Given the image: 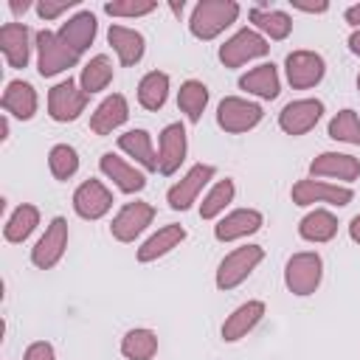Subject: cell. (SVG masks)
<instances>
[{
  "label": "cell",
  "mask_w": 360,
  "mask_h": 360,
  "mask_svg": "<svg viewBox=\"0 0 360 360\" xmlns=\"http://www.w3.org/2000/svg\"><path fill=\"white\" fill-rule=\"evenodd\" d=\"M155 219V205L152 202H143V200H135V202H124L118 208V214L112 217L110 222V233L115 242H135Z\"/></svg>",
  "instance_id": "obj_11"
},
{
  "label": "cell",
  "mask_w": 360,
  "mask_h": 360,
  "mask_svg": "<svg viewBox=\"0 0 360 360\" xmlns=\"http://www.w3.org/2000/svg\"><path fill=\"white\" fill-rule=\"evenodd\" d=\"M37 225H39V208L31 202H22L8 214L6 225H3V236H6V242L20 245L37 231Z\"/></svg>",
  "instance_id": "obj_30"
},
{
  "label": "cell",
  "mask_w": 360,
  "mask_h": 360,
  "mask_svg": "<svg viewBox=\"0 0 360 360\" xmlns=\"http://www.w3.org/2000/svg\"><path fill=\"white\" fill-rule=\"evenodd\" d=\"M169 98V73L163 70H149L143 73V79L138 82V104L143 110H160Z\"/></svg>",
  "instance_id": "obj_34"
},
{
  "label": "cell",
  "mask_w": 360,
  "mask_h": 360,
  "mask_svg": "<svg viewBox=\"0 0 360 360\" xmlns=\"http://www.w3.org/2000/svg\"><path fill=\"white\" fill-rule=\"evenodd\" d=\"M233 197H236V183H233L231 177L217 180V183L205 191V197H202V202H200V217H202V219H219V217L225 214V208L233 202Z\"/></svg>",
  "instance_id": "obj_35"
},
{
  "label": "cell",
  "mask_w": 360,
  "mask_h": 360,
  "mask_svg": "<svg viewBox=\"0 0 360 360\" xmlns=\"http://www.w3.org/2000/svg\"><path fill=\"white\" fill-rule=\"evenodd\" d=\"M112 76H115V68H112L110 56H107V53H96V56L82 68L79 84H82V90H84L87 96H93V93L107 90L110 82H112Z\"/></svg>",
  "instance_id": "obj_33"
},
{
  "label": "cell",
  "mask_w": 360,
  "mask_h": 360,
  "mask_svg": "<svg viewBox=\"0 0 360 360\" xmlns=\"http://www.w3.org/2000/svg\"><path fill=\"white\" fill-rule=\"evenodd\" d=\"M357 90H360V73H357Z\"/></svg>",
  "instance_id": "obj_47"
},
{
  "label": "cell",
  "mask_w": 360,
  "mask_h": 360,
  "mask_svg": "<svg viewBox=\"0 0 360 360\" xmlns=\"http://www.w3.org/2000/svg\"><path fill=\"white\" fill-rule=\"evenodd\" d=\"M96 31H98V22H96V14L93 11H76L68 22H62L59 25V39L70 48V51H76L79 56L93 45V39H96Z\"/></svg>",
  "instance_id": "obj_22"
},
{
  "label": "cell",
  "mask_w": 360,
  "mask_h": 360,
  "mask_svg": "<svg viewBox=\"0 0 360 360\" xmlns=\"http://www.w3.org/2000/svg\"><path fill=\"white\" fill-rule=\"evenodd\" d=\"M309 177L340 180V186L354 183L360 177V158H354L349 152H321L318 158L309 160Z\"/></svg>",
  "instance_id": "obj_16"
},
{
  "label": "cell",
  "mask_w": 360,
  "mask_h": 360,
  "mask_svg": "<svg viewBox=\"0 0 360 360\" xmlns=\"http://www.w3.org/2000/svg\"><path fill=\"white\" fill-rule=\"evenodd\" d=\"M323 115V101L321 98H295L290 104L281 107L278 112V129L284 135H307L309 129H315V124Z\"/></svg>",
  "instance_id": "obj_13"
},
{
  "label": "cell",
  "mask_w": 360,
  "mask_h": 360,
  "mask_svg": "<svg viewBox=\"0 0 360 360\" xmlns=\"http://www.w3.org/2000/svg\"><path fill=\"white\" fill-rule=\"evenodd\" d=\"M284 73L292 90H309L326 76V62L315 51H292L284 59Z\"/></svg>",
  "instance_id": "obj_12"
},
{
  "label": "cell",
  "mask_w": 360,
  "mask_h": 360,
  "mask_svg": "<svg viewBox=\"0 0 360 360\" xmlns=\"http://www.w3.org/2000/svg\"><path fill=\"white\" fill-rule=\"evenodd\" d=\"M290 6L295 11H304V14H323L329 11V3L326 0H318V3H304V0H290Z\"/></svg>",
  "instance_id": "obj_41"
},
{
  "label": "cell",
  "mask_w": 360,
  "mask_h": 360,
  "mask_svg": "<svg viewBox=\"0 0 360 360\" xmlns=\"http://www.w3.org/2000/svg\"><path fill=\"white\" fill-rule=\"evenodd\" d=\"M349 51H352L354 56H360V28H354V31L349 34Z\"/></svg>",
  "instance_id": "obj_44"
},
{
  "label": "cell",
  "mask_w": 360,
  "mask_h": 360,
  "mask_svg": "<svg viewBox=\"0 0 360 360\" xmlns=\"http://www.w3.org/2000/svg\"><path fill=\"white\" fill-rule=\"evenodd\" d=\"M186 242V228L183 225H177V222H169V225H163V228H158L141 248H138V253H135V259L141 262V264H146V262H155V259H160V256H166V253H172L174 248H180Z\"/></svg>",
  "instance_id": "obj_27"
},
{
  "label": "cell",
  "mask_w": 360,
  "mask_h": 360,
  "mask_svg": "<svg viewBox=\"0 0 360 360\" xmlns=\"http://www.w3.org/2000/svg\"><path fill=\"white\" fill-rule=\"evenodd\" d=\"M298 236L304 242H312V245H323V242H332L338 236V217L329 211V208H312L309 214L301 217L298 222Z\"/></svg>",
  "instance_id": "obj_28"
},
{
  "label": "cell",
  "mask_w": 360,
  "mask_h": 360,
  "mask_svg": "<svg viewBox=\"0 0 360 360\" xmlns=\"http://www.w3.org/2000/svg\"><path fill=\"white\" fill-rule=\"evenodd\" d=\"M48 169L56 180H70L76 172H79V152L70 146V143H56L51 146L48 152Z\"/></svg>",
  "instance_id": "obj_37"
},
{
  "label": "cell",
  "mask_w": 360,
  "mask_h": 360,
  "mask_svg": "<svg viewBox=\"0 0 360 360\" xmlns=\"http://www.w3.org/2000/svg\"><path fill=\"white\" fill-rule=\"evenodd\" d=\"M31 28L25 22H6L0 28V51L6 56V65L14 70H22L31 59Z\"/></svg>",
  "instance_id": "obj_19"
},
{
  "label": "cell",
  "mask_w": 360,
  "mask_h": 360,
  "mask_svg": "<svg viewBox=\"0 0 360 360\" xmlns=\"http://www.w3.org/2000/svg\"><path fill=\"white\" fill-rule=\"evenodd\" d=\"M118 149L132 158L143 172H158V152L152 146V135L146 129H129L118 135Z\"/></svg>",
  "instance_id": "obj_29"
},
{
  "label": "cell",
  "mask_w": 360,
  "mask_h": 360,
  "mask_svg": "<svg viewBox=\"0 0 360 360\" xmlns=\"http://www.w3.org/2000/svg\"><path fill=\"white\" fill-rule=\"evenodd\" d=\"M68 239H70V231H68V219L65 217H53L48 225H45V233L37 239V245L31 248V264L37 270H51L62 262L65 250H68Z\"/></svg>",
  "instance_id": "obj_9"
},
{
  "label": "cell",
  "mask_w": 360,
  "mask_h": 360,
  "mask_svg": "<svg viewBox=\"0 0 360 360\" xmlns=\"http://www.w3.org/2000/svg\"><path fill=\"white\" fill-rule=\"evenodd\" d=\"M34 48H37V70H39V76H45V79L59 76V73L76 68L79 59H82L76 51H70V48L59 39L56 31H48V28H42V31L34 34Z\"/></svg>",
  "instance_id": "obj_3"
},
{
  "label": "cell",
  "mask_w": 360,
  "mask_h": 360,
  "mask_svg": "<svg viewBox=\"0 0 360 360\" xmlns=\"http://www.w3.org/2000/svg\"><path fill=\"white\" fill-rule=\"evenodd\" d=\"M76 6H79V0H39L37 3V14H39V20L51 22V20L62 17L68 8H76Z\"/></svg>",
  "instance_id": "obj_39"
},
{
  "label": "cell",
  "mask_w": 360,
  "mask_h": 360,
  "mask_svg": "<svg viewBox=\"0 0 360 360\" xmlns=\"http://www.w3.org/2000/svg\"><path fill=\"white\" fill-rule=\"evenodd\" d=\"M349 239H352L354 245H360V214H354V217L349 219Z\"/></svg>",
  "instance_id": "obj_43"
},
{
  "label": "cell",
  "mask_w": 360,
  "mask_h": 360,
  "mask_svg": "<svg viewBox=\"0 0 360 360\" xmlns=\"http://www.w3.org/2000/svg\"><path fill=\"white\" fill-rule=\"evenodd\" d=\"M87 93L82 90V84L76 79H62L48 90V115L59 124L76 121L84 110H87Z\"/></svg>",
  "instance_id": "obj_8"
},
{
  "label": "cell",
  "mask_w": 360,
  "mask_h": 360,
  "mask_svg": "<svg viewBox=\"0 0 360 360\" xmlns=\"http://www.w3.org/2000/svg\"><path fill=\"white\" fill-rule=\"evenodd\" d=\"M236 17H239L236 0H200L188 17V31L194 39L211 42L225 28H231L236 22Z\"/></svg>",
  "instance_id": "obj_1"
},
{
  "label": "cell",
  "mask_w": 360,
  "mask_h": 360,
  "mask_svg": "<svg viewBox=\"0 0 360 360\" xmlns=\"http://www.w3.org/2000/svg\"><path fill=\"white\" fill-rule=\"evenodd\" d=\"M323 281V259L315 250H298L287 259L284 264V287L298 295L307 298L312 295Z\"/></svg>",
  "instance_id": "obj_2"
},
{
  "label": "cell",
  "mask_w": 360,
  "mask_h": 360,
  "mask_svg": "<svg viewBox=\"0 0 360 360\" xmlns=\"http://www.w3.org/2000/svg\"><path fill=\"white\" fill-rule=\"evenodd\" d=\"M262 259H264L262 245H242V248H233L231 253H225V259L217 267V278H214L217 290H233L242 281H248L250 273L262 264Z\"/></svg>",
  "instance_id": "obj_4"
},
{
  "label": "cell",
  "mask_w": 360,
  "mask_h": 360,
  "mask_svg": "<svg viewBox=\"0 0 360 360\" xmlns=\"http://www.w3.org/2000/svg\"><path fill=\"white\" fill-rule=\"evenodd\" d=\"M253 28L267 39V42H281L292 34V17L281 8H267V6H253L248 11Z\"/></svg>",
  "instance_id": "obj_26"
},
{
  "label": "cell",
  "mask_w": 360,
  "mask_h": 360,
  "mask_svg": "<svg viewBox=\"0 0 360 360\" xmlns=\"http://www.w3.org/2000/svg\"><path fill=\"white\" fill-rule=\"evenodd\" d=\"M22 360H56V352L48 340H34V343L25 346Z\"/></svg>",
  "instance_id": "obj_40"
},
{
  "label": "cell",
  "mask_w": 360,
  "mask_h": 360,
  "mask_svg": "<svg viewBox=\"0 0 360 360\" xmlns=\"http://www.w3.org/2000/svg\"><path fill=\"white\" fill-rule=\"evenodd\" d=\"M188 155V135H186V127L180 121L174 124H166L158 135V172L172 177L183 160Z\"/></svg>",
  "instance_id": "obj_14"
},
{
  "label": "cell",
  "mask_w": 360,
  "mask_h": 360,
  "mask_svg": "<svg viewBox=\"0 0 360 360\" xmlns=\"http://www.w3.org/2000/svg\"><path fill=\"white\" fill-rule=\"evenodd\" d=\"M110 208H112V191L101 180L90 177V180L76 186V191H73V211H76V217H82L87 222H96V219L107 217Z\"/></svg>",
  "instance_id": "obj_15"
},
{
  "label": "cell",
  "mask_w": 360,
  "mask_h": 360,
  "mask_svg": "<svg viewBox=\"0 0 360 360\" xmlns=\"http://www.w3.org/2000/svg\"><path fill=\"white\" fill-rule=\"evenodd\" d=\"M239 90H245L248 96L273 101L281 93V79H278V68L273 62H262L256 68H250L248 73L239 76Z\"/></svg>",
  "instance_id": "obj_23"
},
{
  "label": "cell",
  "mask_w": 360,
  "mask_h": 360,
  "mask_svg": "<svg viewBox=\"0 0 360 360\" xmlns=\"http://www.w3.org/2000/svg\"><path fill=\"white\" fill-rule=\"evenodd\" d=\"M264 217L256 208H233L228 214H222L214 225V239L217 242H236V239H248L250 233L262 231Z\"/></svg>",
  "instance_id": "obj_17"
},
{
  "label": "cell",
  "mask_w": 360,
  "mask_h": 360,
  "mask_svg": "<svg viewBox=\"0 0 360 360\" xmlns=\"http://www.w3.org/2000/svg\"><path fill=\"white\" fill-rule=\"evenodd\" d=\"M158 8L155 0H112V3H104V11L110 17H146Z\"/></svg>",
  "instance_id": "obj_38"
},
{
  "label": "cell",
  "mask_w": 360,
  "mask_h": 360,
  "mask_svg": "<svg viewBox=\"0 0 360 360\" xmlns=\"http://www.w3.org/2000/svg\"><path fill=\"white\" fill-rule=\"evenodd\" d=\"M129 118V104L121 93H110L93 112H90V129L96 135H112V129L124 127Z\"/></svg>",
  "instance_id": "obj_25"
},
{
  "label": "cell",
  "mask_w": 360,
  "mask_h": 360,
  "mask_svg": "<svg viewBox=\"0 0 360 360\" xmlns=\"http://www.w3.org/2000/svg\"><path fill=\"white\" fill-rule=\"evenodd\" d=\"M0 107L3 112L17 121H31L37 115V107H39V96L34 90V84L22 82V79H11L3 90V98H0Z\"/></svg>",
  "instance_id": "obj_21"
},
{
  "label": "cell",
  "mask_w": 360,
  "mask_h": 360,
  "mask_svg": "<svg viewBox=\"0 0 360 360\" xmlns=\"http://www.w3.org/2000/svg\"><path fill=\"white\" fill-rule=\"evenodd\" d=\"M329 138L332 141H340V143H352V146H360V115L354 110H338L332 118H329V127H326Z\"/></svg>",
  "instance_id": "obj_36"
},
{
  "label": "cell",
  "mask_w": 360,
  "mask_h": 360,
  "mask_svg": "<svg viewBox=\"0 0 360 360\" xmlns=\"http://www.w3.org/2000/svg\"><path fill=\"white\" fill-rule=\"evenodd\" d=\"M267 53H270V42L256 28H239L217 51V56L225 68H242V65H248L253 59H262Z\"/></svg>",
  "instance_id": "obj_6"
},
{
  "label": "cell",
  "mask_w": 360,
  "mask_h": 360,
  "mask_svg": "<svg viewBox=\"0 0 360 360\" xmlns=\"http://www.w3.org/2000/svg\"><path fill=\"white\" fill-rule=\"evenodd\" d=\"M343 17H346V22H349L352 28H360V3L349 6V8L343 11Z\"/></svg>",
  "instance_id": "obj_42"
},
{
  "label": "cell",
  "mask_w": 360,
  "mask_h": 360,
  "mask_svg": "<svg viewBox=\"0 0 360 360\" xmlns=\"http://www.w3.org/2000/svg\"><path fill=\"white\" fill-rule=\"evenodd\" d=\"M8 138V115L3 112V118H0V141H6Z\"/></svg>",
  "instance_id": "obj_46"
},
{
  "label": "cell",
  "mask_w": 360,
  "mask_h": 360,
  "mask_svg": "<svg viewBox=\"0 0 360 360\" xmlns=\"http://www.w3.org/2000/svg\"><path fill=\"white\" fill-rule=\"evenodd\" d=\"M121 354L127 360H152L158 354V332L146 326L127 329L121 338Z\"/></svg>",
  "instance_id": "obj_32"
},
{
  "label": "cell",
  "mask_w": 360,
  "mask_h": 360,
  "mask_svg": "<svg viewBox=\"0 0 360 360\" xmlns=\"http://www.w3.org/2000/svg\"><path fill=\"white\" fill-rule=\"evenodd\" d=\"M98 169H101V174H104L107 180H112V186H115L118 191H124V194H138V191L146 188V174H143L135 163L118 158L115 152H104V155L98 158Z\"/></svg>",
  "instance_id": "obj_18"
},
{
  "label": "cell",
  "mask_w": 360,
  "mask_h": 360,
  "mask_svg": "<svg viewBox=\"0 0 360 360\" xmlns=\"http://www.w3.org/2000/svg\"><path fill=\"white\" fill-rule=\"evenodd\" d=\"M214 174H217V169H214L211 163H194V166L166 191L169 208H172V211H188V208L197 202V197L202 194V188L214 180Z\"/></svg>",
  "instance_id": "obj_10"
},
{
  "label": "cell",
  "mask_w": 360,
  "mask_h": 360,
  "mask_svg": "<svg viewBox=\"0 0 360 360\" xmlns=\"http://www.w3.org/2000/svg\"><path fill=\"white\" fill-rule=\"evenodd\" d=\"M262 118H264L262 104L242 98V96H225L217 104V124H219V129H225L231 135H242V132L256 129L262 124Z\"/></svg>",
  "instance_id": "obj_7"
},
{
  "label": "cell",
  "mask_w": 360,
  "mask_h": 360,
  "mask_svg": "<svg viewBox=\"0 0 360 360\" xmlns=\"http://www.w3.org/2000/svg\"><path fill=\"white\" fill-rule=\"evenodd\" d=\"M290 200L301 208H307V205H338V208H343L354 200V191L349 186H340V183L304 177V180L292 183Z\"/></svg>",
  "instance_id": "obj_5"
},
{
  "label": "cell",
  "mask_w": 360,
  "mask_h": 360,
  "mask_svg": "<svg viewBox=\"0 0 360 360\" xmlns=\"http://www.w3.org/2000/svg\"><path fill=\"white\" fill-rule=\"evenodd\" d=\"M107 42H110V48L115 51V56H118V62H121L124 68L138 65V62L143 59V53H146V39H143V34L135 31V28H127V25H110Z\"/></svg>",
  "instance_id": "obj_24"
},
{
  "label": "cell",
  "mask_w": 360,
  "mask_h": 360,
  "mask_svg": "<svg viewBox=\"0 0 360 360\" xmlns=\"http://www.w3.org/2000/svg\"><path fill=\"white\" fill-rule=\"evenodd\" d=\"M264 312H267V307H264V301H259V298L239 304V307L222 321V329H219L222 340H225V343H236V340L248 338V332H253V329L259 326V321L264 318Z\"/></svg>",
  "instance_id": "obj_20"
},
{
  "label": "cell",
  "mask_w": 360,
  "mask_h": 360,
  "mask_svg": "<svg viewBox=\"0 0 360 360\" xmlns=\"http://www.w3.org/2000/svg\"><path fill=\"white\" fill-rule=\"evenodd\" d=\"M8 8H11L14 14H25V11L31 8V3H28V0H22V3H20V0H11V3H8Z\"/></svg>",
  "instance_id": "obj_45"
},
{
  "label": "cell",
  "mask_w": 360,
  "mask_h": 360,
  "mask_svg": "<svg viewBox=\"0 0 360 360\" xmlns=\"http://www.w3.org/2000/svg\"><path fill=\"white\" fill-rule=\"evenodd\" d=\"M208 96L211 93H208V87L200 79H188V82L180 84V90H177V107H180V112L186 115L188 124H200V118H202V112L208 107Z\"/></svg>",
  "instance_id": "obj_31"
}]
</instances>
